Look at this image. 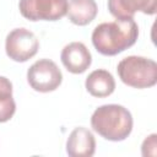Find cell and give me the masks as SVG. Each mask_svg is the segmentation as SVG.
I'll use <instances>...</instances> for the list:
<instances>
[{
    "instance_id": "obj_7",
    "label": "cell",
    "mask_w": 157,
    "mask_h": 157,
    "mask_svg": "<svg viewBox=\"0 0 157 157\" xmlns=\"http://www.w3.org/2000/svg\"><path fill=\"white\" fill-rule=\"evenodd\" d=\"M63 65L71 74H82L85 72L91 63L92 56L87 47L81 42H72L64 47L60 54Z\"/></svg>"
},
{
    "instance_id": "obj_9",
    "label": "cell",
    "mask_w": 157,
    "mask_h": 157,
    "mask_svg": "<svg viewBox=\"0 0 157 157\" xmlns=\"http://www.w3.org/2000/svg\"><path fill=\"white\" fill-rule=\"evenodd\" d=\"M96 151V140L93 134L83 128H75L66 141V152L70 157H91Z\"/></svg>"
},
{
    "instance_id": "obj_13",
    "label": "cell",
    "mask_w": 157,
    "mask_h": 157,
    "mask_svg": "<svg viewBox=\"0 0 157 157\" xmlns=\"http://www.w3.org/2000/svg\"><path fill=\"white\" fill-rule=\"evenodd\" d=\"M156 147H157V135L151 134L142 142V146H141L142 156H156V152H157Z\"/></svg>"
},
{
    "instance_id": "obj_3",
    "label": "cell",
    "mask_w": 157,
    "mask_h": 157,
    "mask_svg": "<svg viewBox=\"0 0 157 157\" xmlns=\"http://www.w3.org/2000/svg\"><path fill=\"white\" fill-rule=\"evenodd\" d=\"M117 71L119 78L134 88H148L157 83V64L148 58L126 56L120 60Z\"/></svg>"
},
{
    "instance_id": "obj_2",
    "label": "cell",
    "mask_w": 157,
    "mask_h": 157,
    "mask_svg": "<svg viewBox=\"0 0 157 157\" xmlns=\"http://www.w3.org/2000/svg\"><path fill=\"white\" fill-rule=\"evenodd\" d=\"M92 129L109 141H123L132 130V115L123 105L104 104L91 117Z\"/></svg>"
},
{
    "instance_id": "obj_11",
    "label": "cell",
    "mask_w": 157,
    "mask_h": 157,
    "mask_svg": "<svg viewBox=\"0 0 157 157\" xmlns=\"http://www.w3.org/2000/svg\"><path fill=\"white\" fill-rule=\"evenodd\" d=\"M98 7L94 0H70L67 2V17L77 26H86L97 16Z\"/></svg>"
},
{
    "instance_id": "obj_4",
    "label": "cell",
    "mask_w": 157,
    "mask_h": 157,
    "mask_svg": "<svg viewBox=\"0 0 157 157\" xmlns=\"http://www.w3.org/2000/svg\"><path fill=\"white\" fill-rule=\"evenodd\" d=\"M27 81L34 91L47 93L55 91L60 86L63 74L53 60L40 59L29 66Z\"/></svg>"
},
{
    "instance_id": "obj_6",
    "label": "cell",
    "mask_w": 157,
    "mask_h": 157,
    "mask_svg": "<svg viewBox=\"0 0 157 157\" xmlns=\"http://www.w3.org/2000/svg\"><path fill=\"white\" fill-rule=\"evenodd\" d=\"M39 48L38 38L33 32L26 28L12 29L5 42V50L10 59L17 63H25L33 58Z\"/></svg>"
},
{
    "instance_id": "obj_1",
    "label": "cell",
    "mask_w": 157,
    "mask_h": 157,
    "mask_svg": "<svg viewBox=\"0 0 157 157\" xmlns=\"http://www.w3.org/2000/svg\"><path fill=\"white\" fill-rule=\"evenodd\" d=\"M139 37V27L134 18L115 20L99 23L92 32V44L98 53L117 55L134 45Z\"/></svg>"
},
{
    "instance_id": "obj_12",
    "label": "cell",
    "mask_w": 157,
    "mask_h": 157,
    "mask_svg": "<svg viewBox=\"0 0 157 157\" xmlns=\"http://www.w3.org/2000/svg\"><path fill=\"white\" fill-rule=\"evenodd\" d=\"M16 110V103L12 98V83L9 78L0 76V123L9 121Z\"/></svg>"
},
{
    "instance_id": "obj_10",
    "label": "cell",
    "mask_w": 157,
    "mask_h": 157,
    "mask_svg": "<svg viewBox=\"0 0 157 157\" xmlns=\"http://www.w3.org/2000/svg\"><path fill=\"white\" fill-rule=\"evenodd\" d=\"M87 92L98 98L108 97L110 96L115 90V81L113 75L103 69H98L92 71L85 82Z\"/></svg>"
},
{
    "instance_id": "obj_5",
    "label": "cell",
    "mask_w": 157,
    "mask_h": 157,
    "mask_svg": "<svg viewBox=\"0 0 157 157\" xmlns=\"http://www.w3.org/2000/svg\"><path fill=\"white\" fill-rule=\"evenodd\" d=\"M21 15L29 21H56L67 12V0H20Z\"/></svg>"
},
{
    "instance_id": "obj_8",
    "label": "cell",
    "mask_w": 157,
    "mask_h": 157,
    "mask_svg": "<svg viewBox=\"0 0 157 157\" xmlns=\"http://www.w3.org/2000/svg\"><path fill=\"white\" fill-rule=\"evenodd\" d=\"M157 0H108V10L117 20L134 18L136 11L155 15Z\"/></svg>"
}]
</instances>
